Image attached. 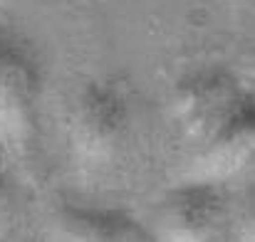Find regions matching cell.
<instances>
[{
    "instance_id": "cell-1",
    "label": "cell",
    "mask_w": 255,
    "mask_h": 242,
    "mask_svg": "<svg viewBox=\"0 0 255 242\" xmlns=\"http://www.w3.org/2000/svg\"><path fill=\"white\" fill-rule=\"evenodd\" d=\"M127 96L114 84H92L82 94L75 119L72 141L87 159L109 156L127 131Z\"/></svg>"
},
{
    "instance_id": "cell-2",
    "label": "cell",
    "mask_w": 255,
    "mask_h": 242,
    "mask_svg": "<svg viewBox=\"0 0 255 242\" xmlns=\"http://www.w3.org/2000/svg\"><path fill=\"white\" fill-rule=\"evenodd\" d=\"M40 75L27 50L0 32V126L10 136H22L32 126Z\"/></svg>"
},
{
    "instance_id": "cell-3",
    "label": "cell",
    "mask_w": 255,
    "mask_h": 242,
    "mask_svg": "<svg viewBox=\"0 0 255 242\" xmlns=\"http://www.w3.org/2000/svg\"><path fill=\"white\" fill-rule=\"evenodd\" d=\"M255 141V109L248 101L238 104L223 124L208 136L206 154L198 161L201 178H223L236 173L251 159Z\"/></svg>"
},
{
    "instance_id": "cell-4",
    "label": "cell",
    "mask_w": 255,
    "mask_h": 242,
    "mask_svg": "<svg viewBox=\"0 0 255 242\" xmlns=\"http://www.w3.org/2000/svg\"><path fill=\"white\" fill-rule=\"evenodd\" d=\"M221 215V198L208 185L173 193L161 208L164 242H206Z\"/></svg>"
},
{
    "instance_id": "cell-5",
    "label": "cell",
    "mask_w": 255,
    "mask_h": 242,
    "mask_svg": "<svg viewBox=\"0 0 255 242\" xmlns=\"http://www.w3.org/2000/svg\"><path fill=\"white\" fill-rule=\"evenodd\" d=\"M233 109L231 81L221 75H198L178 89L176 114L193 136H211Z\"/></svg>"
},
{
    "instance_id": "cell-6",
    "label": "cell",
    "mask_w": 255,
    "mask_h": 242,
    "mask_svg": "<svg viewBox=\"0 0 255 242\" xmlns=\"http://www.w3.org/2000/svg\"><path fill=\"white\" fill-rule=\"evenodd\" d=\"M52 242H154L122 213L65 208L52 223Z\"/></svg>"
},
{
    "instance_id": "cell-7",
    "label": "cell",
    "mask_w": 255,
    "mask_h": 242,
    "mask_svg": "<svg viewBox=\"0 0 255 242\" xmlns=\"http://www.w3.org/2000/svg\"><path fill=\"white\" fill-rule=\"evenodd\" d=\"M5 210V180H2V173H0V215Z\"/></svg>"
}]
</instances>
